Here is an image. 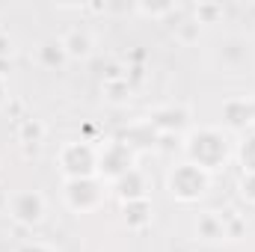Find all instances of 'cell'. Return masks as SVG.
Masks as SVG:
<instances>
[{"instance_id":"1","label":"cell","mask_w":255,"mask_h":252,"mask_svg":"<svg viewBox=\"0 0 255 252\" xmlns=\"http://www.w3.org/2000/svg\"><path fill=\"white\" fill-rule=\"evenodd\" d=\"M181 148L187 154V163H196L199 169H205L211 175L217 169H223L229 160V136L220 127H196L184 136Z\"/></svg>"},{"instance_id":"2","label":"cell","mask_w":255,"mask_h":252,"mask_svg":"<svg viewBox=\"0 0 255 252\" xmlns=\"http://www.w3.org/2000/svg\"><path fill=\"white\" fill-rule=\"evenodd\" d=\"M63 178H98V148L89 139H71L57 154Z\"/></svg>"},{"instance_id":"3","label":"cell","mask_w":255,"mask_h":252,"mask_svg":"<svg viewBox=\"0 0 255 252\" xmlns=\"http://www.w3.org/2000/svg\"><path fill=\"white\" fill-rule=\"evenodd\" d=\"M211 187V172H205V169H199L196 163H178L172 172H169V193H172V199H178V202H184V205H190V202H199L205 193Z\"/></svg>"},{"instance_id":"4","label":"cell","mask_w":255,"mask_h":252,"mask_svg":"<svg viewBox=\"0 0 255 252\" xmlns=\"http://www.w3.org/2000/svg\"><path fill=\"white\" fill-rule=\"evenodd\" d=\"M63 199L74 214H89L104 199V181L101 178H68L63 181Z\"/></svg>"},{"instance_id":"5","label":"cell","mask_w":255,"mask_h":252,"mask_svg":"<svg viewBox=\"0 0 255 252\" xmlns=\"http://www.w3.org/2000/svg\"><path fill=\"white\" fill-rule=\"evenodd\" d=\"M133 151L128 148L125 142H119V139H113V142H107L104 148H98V178L101 181H116V178H122L128 169H133Z\"/></svg>"},{"instance_id":"6","label":"cell","mask_w":255,"mask_h":252,"mask_svg":"<svg viewBox=\"0 0 255 252\" xmlns=\"http://www.w3.org/2000/svg\"><path fill=\"white\" fill-rule=\"evenodd\" d=\"M9 217L18 223V226H39L45 220V196L39 190H18L12 199H9Z\"/></svg>"},{"instance_id":"7","label":"cell","mask_w":255,"mask_h":252,"mask_svg":"<svg viewBox=\"0 0 255 252\" xmlns=\"http://www.w3.org/2000/svg\"><path fill=\"white\" fill-rule=\"evenodd\" d=\"M217 63L223 65L226 71L238 74V71H244L247 65L253 63V45H250L247 39H241V36H232V39H226V42L220 45Z\"/></svg>"},{"instance_id":"8","label":"cell","mask_w":255,"mask_h":252,"mask_svg":"<svg viewBox=\"0 0 255 252\" xmlns=\"http://www.w3.org/2000/svg\"><path fill=\"white\" fill-rule=\"evenodd\" d=\"M145 122L154 127L157 133H178V136H181V130H184L187 122H190V113H187L184 107L169 104V107H157Z\"/></svg>"},{"instance_id":"9","label":"cell","mask_w":255,"mask_h":252,"mask_svg":"<svg viewBox=\"0 0 255 252\" xmlns=\"http://www.w3.org/2000/svg\"><path fill=\"white\" fill-rule=\"evenodd\" d=\"M255 122V104L247 98H229L223 104V125L229 130H247Z\"/></svg>"},{"instance_id":"10","label":"cell","mask_w":255,"mask_h":252,"mask_svg":"<svg viewBox=\"0 0 255 252\" xmlns=\"http://www.w3.org/2000/svg\"><path fill=\"white\" fill-rule=\"evenodd\" d=\"M113 193L119 196V202L125 205V202H136V199H148V184H145V175L133 166V169H128L122 178H116L113 181Z\"/></svg>"},{"instance_id":"11","label":"cell","mask_w":255,"mask_h":252,"mask_svg":"<svg viewBox=\"0 0 255 252\" xmlns=\"http://www.w3.org/2000/svg\"><path fill=\"white\" fill-rule=\"evenodd\" d=\"M157 139H160V133L154 130V127L148 125V122H139V125H130L119 136V142H125L128 148L136 154V151H148V148H157Z\"/></svg>"},{"instance_id":"12","label":"cell","mask_w":255,"mask_h":252,"mask_svg":"<svg viewBox=\"0 0 255 252\" xmlns=\"http://www.w3.org/2000/svg\"><path fill=\"white\" fill-rule=\"evenodd\" d=\"M45 125L39 122V119H33V116H21L18 119V142H21V148L27 151V154H36L39 148H42V142H45Z\"/></svg>"},{"instance_id":"13","label":"cell","mask_w":255,"mask_h":252,"mask_svg":"<svg viewBox=\"0 0 255 252\" xmlns=\"http://www.w3.org/2000/svg\"><path fill=\"white\" fill-rule=\"evenodd\" d=\"M151 217H154V208H151L148 199H136V202H125L122 205V220H125L128 229H133V232L148 229Z\"/></svg>"},{"instance_id":"14","label":"cell","mask_w":255,"mask_h":252,"mask_svg":"<svg viewBox=\"0 0 255 252\" xmlns=\"http://www.w3.org/2000/svg\"><path fill=\"white\" fill-rule=\"evenodd\" d=\"M60 42H63L68 60H86L92 54V48H95V42H92V36L86 30H68Z\"/></svg>"},{"instance_id":"15","label":"cell","mask_w":255,"mask_h":252,"mask_svg":"<svg viewBox=\"0 0 255 252\" xmlns=\"http://www.w3.org/2000/svg\"><path fill=\"white\" fill-rule=\"evenodd\" d=\"M65 63H68V57H65V48H63L60 39H48V42L39 45V65H42V68L57 71V68H63Z\"/></svg>"},{"instance_id":"16","label":"cell","mask_w":255,"mask_h":252,"mask_svg":"<svg viewBox=\"0 0 255 252\" xmlns=\"http://www.w3.org/2000/svg\"><path fill=\"white\" fill-rule=\"evenodd\" d=\"M196 235L202 241H223L226 238V220L217 214H202L196 223Z\"/></svg>"},{"instance_id":"17","label":"cell","mask_w":255,"mask_h":252,"mask_svg":"<svg viewBox=\"0 0 255 252\" xmlns=\"http://www.w3.org/2000/svg\"><path fill=\"white\" fill-rule=\"evenodd\" d=\"M133 12L145 15V18H163L178 12V3H133Z\"/></svg>"},{"instance_id":"18","label":"cell","mask_w":255,"mask_h":252,"mask_svg":"<svg viewBox=\"0 0 255 252\" xmlns=\"http://www.w3.org/2000/svg\"><path fill=\"white\" fill-rule=\"evenodd\" d=\"M238 160H241L244 172L255 175V133H250V136L238 145Z\"/></svg>"},{"instance_id":"19","label":"cell","mask_w":255,"mask_h":252,"mask_svg":"<svg viewBox=\"0 0 255 252\" xmlns=\"http://www.w3.org/2000/svg\"><path fill=\"white\" fill-rule=\"evenodd\" d=\"M193 12H196V24L199 27L202 24H217L223 18V3H199Z\"/></svg>"},{"instance_id":"20","label":"cell","mask_w":255,"mask_h":252,"mask_svg":"<svg viewBox=\"0 0 255 252\" xmlns=\"http://www.w3.org/2000/svg\"><path fill=\"white\" fill-rule=\"evenodd\" d=\"M199 33H202V27H199L196 21H184V24L178 27V39H181L184 45H190V42H196V39H199Z\"/></svg>"},{"instance_id":"21","label":"cell","mask_w":255,"mask_h":252,"mask_svg":"<svg viewBox=\"0 0 255 252\" xmlns=\"http://www.w3.org/2000/svg\"><path fill=\"white\" fill-rule=\"evenodd\" d=\"M238 190H241V196H244L247 202H253V205H255V175H250V172H244V178H241V184H238Z\"/></svg>"},{"instance_id":"22","label":"cell","mask_w":255,"mask_h":252,"mask_svg":"<svg viewBox=\"0 0 255 252\" xmlns=\"http://www.w3.org/2000/svg\"><path fill=\"white\" fill-rule=\"evenodd\" d=\"M181 142H184V139H181L178 133H160L157 148H160V151H172V148H175V145H181Z\"/></svg>"},{"instance_id":"23","label":"cell","mask_w":255,"mask_h":252,"mask_svg":"<svg viewBox=\"0 0 255 252\" xmlns=\"http://www.w3.org/2000/svg\"><path fill=\"white\" fill-rule=\"evenodd\" d=\"M12 57V39L0 30V60H9Z\"/></svg>"},{"instance_id":"24","label":"cell","mask_w":255,"mask_h":252,"mask_svg":"<svg viewBox=\"0 0 255 252\" xmlns=\"http://www.w3.org/2000/svg\"><path fill=\"white\" fill-rule=\"evenodd\" d=\"M18 252H54V250L48 244H42V241H33V244H24Z\"/></svg>"},{"instance_id":"25","label":"cell","mask_w":255,"mask_h":252,"mask_svg":"<svg viewBox=\"0 0 255 252\" xmlns=\"http://www.w3.org/2000/svg\"><path fill=\"white\" fill-rule=\"evenodd\" d=\"M6 98H9V86H6V77H0V107L6 104Z\"/></svg>"}]
</instances>
